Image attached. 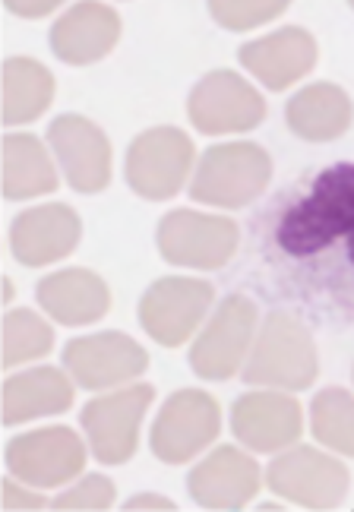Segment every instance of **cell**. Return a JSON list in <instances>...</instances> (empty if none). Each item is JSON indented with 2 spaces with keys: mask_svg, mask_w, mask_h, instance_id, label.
I'll use <instances>...</instances> for the list:
<instances>
[{
  "mask_svg": "<svg viewBox=\"0 0 354 512\" xmlns=\"http://www.w3.org/2000/svg\"><path fill=\"white\" fill-rule=\"evenodd\" d=\"M275 244L294 260L345 244L348 260L354 263V162H339L313 177L307 196L282 215Z\"/></svg>",
  "mask_w": 354,
  "mask_h": 512,
  "instance_id": "1",
  "label": "cell"
},
{
  "mask_svg": "<svg viewBox=\"0 0 354 512\" xmlns=\"http://www.w3.org/2000/svg\"><path fill=\"white\" fill-rule=\"evenodd\" d=\"M317 373L320 361L310 329L301 320H294L291 313H269L257 342H253V351L247 354L244 383L298 392L317 380Z\"/></svg>",
  "mask_w": 354,
  "mask_h": 512,
  "instance_id": "2",
  "label": "cell"
},
{
  "mask_svg": "<svg viewBox=\"0 0 354 512\" xmlns=\"http://www.w3.org/2000/svg\"><path fill=\"white\" fill-rule=\"evenodd\" d=\"M272 177L269 152L257 143H225L203 152L190 181V196L203 206L244 209Z\"/></svg>",
  "mask_w": 354,
  "mask_h": 512,
  "instance_id": "3",
  "label": "cell"
},
{
  "mask_svg": "<svg viewBox=\"0 0 354 512\" xmlns=\"http://www.w3.org/2000/svg\"><path fill=\"white\" fill-rule=\"evenodd\" d=\"M193 140L177 127L143 130L127 149L124 174L133 193L143 200H171L184 187L193 168Z\"/></svg>",
  "mask_w": 354,
  "mask_h": 512,
  "instance_id": "4",
  "label": "cell"
},
{
  "mask_svg": "<svg viewBox=\"0 0 354 512\" xmlns=\"http://www.w3.org/2000/svg\"><path fill=\"white\" fill-rule=\"evenodd\" d=\"M241 231L228 215L174 209L159 222V250L171 266L222 269L238 250Z\"/></svg>",
  "mask_w": 354,
  "mask_h": 512,
  "instance_id": "5",
  "label": "cell"
},
{
  "mask_svg": "<svg viewBox=\"0 0 354 512\" xmlns=\"http://www.w3.org/2000/svg\"><path fill=\"white\" fill-rule=\"evenodd\" d=\"M155 389L149 383H136L127 389L98 396L83 408V430L89 437L92 456L105 465H124L133 459L140 424L152 405Z\"/></svg>",
  "mask_w": 354,
  "mask_h": 512,
  "instance_id": "6",
  "label": "cell"
},
{
  "mask_svg": "<svg viewBox=\"0 0 354 512\" xmlns=\"http://www.w3.org/2000/svg\"><path fill=\"white\" fill-rule=\"evenodd\" d=\"M219 427V402L200 389H181L165 402L159 418H155L149 446L155 459H162L165 465H184L219 437Z\"/></svg>",
  "mask_w": 354,
  "mask_h": 512,
  "instance_id": "7",
  "label": "cell"
},
{
  "mask_svg": "<svg viewBox=\"0 0 354 512\" xmlns=\"http://www.w3.org/2000/svg\"><path fill=\"white\" fill-rule=\"evenodd\" d=\"M266 484L275 497L307 509H332L348 494V468L320 449L298 446L282 452L266 468Z\"/></svg>",
  "mask_w": 354,
  "mask_h": 512,
  "instance_id": "8",
  "label": "cell"
},
{
  "mask_svg": "<svg viewBox=\"0 0 354 512\" xmlns=\"http://www.w3.org/2000/svg\"><path fill=\"white\" fill-rule=\"evenodd\" d=\"M86 465V446L80 433L70 427H45L32 433H19L7 443L10 475L29 487L48 490L70 484Z\"/></svg>",
  "mask_w": 354,
  "mask_h": 512,
  "instance_id": "9",
  "label": "cell"
},
{
  "mask_svg": "<svg viewBox=\"0 0 354 512\" xmlns=\"http://www.w3.org/2000/svg\"><path fill=\"white\" fill-rule=\"evenodd\" d=\"M257 326V307L244 294H231L222 307L212 313L209 326L190 348V367L203 380H228L247 361V348Z\"/></svg>",
  "mask_w": 354,
  "mask_h": 512,
  "instance_id": "10",
  "label": "cell"
},
{
  "mask_svg": "<svg viewBox=\"0 0 354 512\" xmlns=\"http://www.w3.org/2000/svg\"><path fill=\"white\" fill-rule=\"evenodd\" d=\"M190 121L200 133H244L266 117L263 95L231 70H212L190 92Z\"/></svg>",
  "mask_w": 354,
  "mask_h": 512,
  "instance_id": "11",
  "label": "cell"
},
{
  "mask_svg": "<svg viewBox=\"0 0 354 512\" xmlns=\"http://www.w3.org/2000/svg\"><path fill=\"white\" fill-rule=\"evenodd\" d=\"M212 298H215L212 282L174 279V275L171 279H159L143 294L140 323L159 345L177 348L203 323L206 310L212 307Z\"/></svg>",
  "mask_w": 354,
  "mask_h": 512,
  "instance_id": "12",
  "label": "cell"
},
{
  "mask_svg": "<svg viewBox=\"0 0 354 512\" xmlns=\"http://www.w3.org/2000/svg\"><path fill=\"white\" fill-rule=\"evenodd\" d=\"M64 367L70 380L83 389H108L143 377L149 367V354L124 332H98V336L67 342Z\"/></svg>",
  "mask_w": 354,
  "mask_h": 512,
  "instance_id": "13",
  "label": "cell"
},
{
  "mask_svg": "<svg viewBox=\"0 0 354 512\" xmlns=\"http://www.w3.org/2000/svg\"><path fill=\"white\" fill-rule=\"evenodd\" d=\"M48 143L73 190L98 193L111 181V143L102 127L80 114H61L48 127Z\"/></svg>",
  "mask_w": 354,
  "mask_h": 512,
  "instance_id": "14",
  "label": "cell"
},
{
  "mask_svg": "<svg viewBox=\"0 0 354 512\" xmlns=\"http://www.w3.org/2000/svg\"><path fill=\"white\" fill-rule=\"evenodd\" d=\"M231 430L253 452H279L298 443L304 415L301 405L282 389L247 392L231 408Z\"/></svg>",
  "mask_w": 354,
  "mask_h": 512,
  "instance_id": "15",
  "label": "cell"
},
{
  "mask_svg": "<svg viewBox=\"0 0 354 512\" xmlns=\"http://www.w3.org/2000/svg\"><path fill=\"white\" fill-rule=\"evenodd\" d=\"M83 238V222L70 206H32L10 225V247L23 266H48L70 256Z\"/></svg>",
  "mask_w": 354,
  "mask_h": 512,
  "instance_id": "16",
  "label": "cell"
},
{
  "mask_svg": "<svg viewBox=\"0 0 354 512\" xmlns=\"http://www.w3.org/2000/svg\"><path fill=\"white\" fill-rule=\"evenodd\" d=\"M193 503L203 509H241L260 490V465L247 452L222 446L203 459L187 478Z\"/></svg>",
  "mask_w": 354,
  "mask_h": 512,
  "instance_id": "17",
  "label": "cell"
},
{
  "mask_svg": "<svg viewBox=\"0 0 354 512\" xmlns=\"http://www.w3.org/2000/svg\"><path fill=\"white\" fill-rule=\"evenodd\" d=\"M241 64L257 76L266 89H288L317 64V38L301 26L269 32L241 48Z\"/></svg>",
  "mask_w": 354,
  "mask_h": 512,
  "instance_id": "18",
  "label": "cell"
},
{
  "mask_svg": "<svg viewBox=\"0 0 354 512\" xmlns=\"http://www.w3.org/2000/svg\"><path fill=\"white\" fill-rule=\"evenodd\" d=\"M121 38V16L108 4H76L51 26V51L64 64H95L108 57Z\"/></svg>",
  "mask_w": 354,
  "mask_h": 512,
  "instance_id": "19",
  "label": "cell"
},
{
  "mask_svg": "<svg viewBox=\"0 0 354 512\" xmlns=\"http://www.w3.org/2000/svg\"><path fill=\"white\" fill-rule=\"evenodd\" d=\"M35 298L51 320L64 326H89L111 307V291L102 275L89 269H64L38 282Z\"/></svg>",
  "mask_w": 354,
  "mask_h": 512,
  "instance_id": "20",
  "label": "cell"
},
{
  "mask_svg": "<svg viewBox=\"0 0 354 512\" xmlns=\"http://www.w3.org/2000/svg\"><path fill=\"white\" fill-rule=\"evenodd\" d=\"M351 117H354V105L348 92L332 83H313L301 89L285 108L288 127L307 143L339 140L351 127Z\"/></svg>",
  "mask_w": 354,
  "mask_h": 512,
  "instance_id": "21",
  "label": "cell"
},
{
  "mask_svg": "<svg viewBox=\"0 0 354 512\" xmlns=\"http://www.w3.org/2000/svg\"><path fill=\"white\" fill-rule=\"evenodd\" d=\"M73 405V383L57 367H32L4 383V424L61 415Z\"/></svg>",
  "mask_w": 354,
  "mask_h": 512,
  "instance_id": "22",
  "label": "cell"
},
{
  "mask_svg": "<svg viewBox=\"0 0 354 512\" xmlns=\"http://www.w3.org/2000/svg\"><path fill=\"white\" fill-rule=\"evenodd\" d=\"M57 190V174L42 140L32 133L4 136V196L29 200Z\"/></svg>",
  "mask_w": 354,
  "mask_h": 512,
  "instance_id": "23",
  "label": "cell"
},
{
  "mask_svg": "<svg viewBox=\"0 0 354 512\" xmlns=\"http://www.w3.org/2000/svg\"><path fill=\"white\" fill-rule=\"evenodd\" d=\"M54 98V76L32 57H10L4 64V124H29L45 114Z\"/></svg>",
  "mask_w": 354,
  "mask_h": 512,
  "instance_id": "24",
  "label": "cell"
},
{
  "mask_svg": "<svg viewBox=\"0 0 354 512\" xmlns=\"http://www.w3.org/2000/svg\"><path fill=\"white\" fill-rule=\"evenodd\" d=\"M310 424L323 446L354 459V396L348 389H323L310 405Z\"/></svg>",
  "mask_w": 354,
  "mask_h": 512,
  "instance_id": "25",
  "label": "cell"
},
{
  "mask_svg": "<svg viewBox=\"0 0 354 512\" xmlns=\"http://www.w3.org/2000/svg\"><path fill=\"white\" fill-rule=\"evenodd\" d=\"M51 345L54 332L35 310H10L4 317V367L45 358Z\"/></svg>",
  "mask_w": 354,
  "mask_h": 512,
  "instance_id": "26",
  "label": "cell"
},
{
  "mask_svg": "<svg viewBox=\"0 0 354 512\" xmlns=\"http://www.w3.org/2000/svg\"><path fill=\"white\" fill-rule=\"evenodd\" d=\"M288 10V4L282 0H212L209 13L219 26L231 29V32H247V29H257L269 19L282 16Z\"/></svg>",
  "mask_w": 354,
  "mask_h": 512,
  "instance_id": "27",
  "label": "cell"
},
{
  "mask_svg": "<svg viewBox=\"0 0 354 512\" xmlns=\"http://www.w3.org/2000/svg\"><path fill=\"white\" fill-rule=\"evenodd\" d=\"M114 484L102 475H89L76 487H70L67 494L57 497L51 506L54 509H108L114 503Z\"/></svg>",
  "mask_w": 354,
  "mask_h": 512,
  "instance_id": "28",
  "label": "cell"
},
{
  "mask_svg": "<svg viewBox=\"0 0 354 512\" xmlns=\"http://www.w3.org/2000/svg\"><path fill=\"white\" fill-rule=\"evenodd\" d=\"M4 506L7 509H42L45 500L38 494H29V490H19L16 481H4Z\"/></svg>",
  "mask_w": 354,
  "mask_h": 512,
  "instance_id": "29",
  "label": "cell"
},
{
  "mask_svg": "<svg viewBox=\"0 0 354 512\" xmlns=\"http://www.w3.org/2000/svg\"><path fill=\"white\" fill-rule=\"evenodd\" d=\"M7 10L16 13V16H32V19H35V16H48V13H54L57 4H54V0H38V4H16V0H10Z\"/></svg>",
  "mask_w": 354,
  "mask_h": 512,
  "instance_id": "30",
  "label": "cell"
},
{
  "mask_svg": "<svg viewBox=\"0 0 354 512\" xmlns=\"http://www.w3.org/2000/svg\"><path fill=\"white\" fill-rule=\"evenodd\" d=\"M127 509H174V503L165 497H155V494H140L127 503Z\"/></svg>",
  "mask_w": 354,
  "mask_h": 512,
  "instance_id": "31",
  "label": "cell"
},
{
  "mask_svg": "<svg viewBox=\"0 0 354 512\" xmlns=\"http://www.w3.org/2000/svg\"><path fill=\"white\" fill-rule=\"evenodd\" d=\"M351 7H354V4H351Z\"/></svg>",
  "mask_w": 354,
  "mask_h": 512,
  "instance_id": "32",
  "label": "cell"
}]
</instances>
